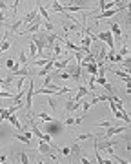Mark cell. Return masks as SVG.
<instances>
[{"mask_svg": "<svg viewBox=\"0 0 131 164\" xmlns=\"http://www.w3.org/2000/svg\"><path fill=\"white\" fill-rule=\"evenodd\" d=\"M64 131V122L62 120H49V122H46V126H44V133H47V135H51V137H55V135H60Z\"/></svg>", "mask_w": 131, "mask_h": 164, "instance_id": "6da1fadb", "label": "cell"}, {"mask_svg": "<svg viewBox=\"0 0 131 164\" xmlns=\"http://www.w3.org/2000/svg\"><path fill=\"white\" fill-rule=\"evenodd\" d=\"M35 95V84H33V79H29L27 82V95L24 99V108H26V115H31V99Z\"/></svg>", "mask_w": 131, "mask_h": 164, "instance_id": "7a4b0ae2", "label": "cell"}, {"mask_svg": "<svg viewBox=\"0 0 131 164\" xmlns=\"http://www.w3.org/2000/svg\"><path fill=\"white\" fill-rule=\"evenodd\" d=\"M66 68H67L69 79H73V80H77V82L82 79V73H84V69L80 68V64H73V66H69V64H67Z\"/></svg>", "mask_w": 131, "mask_h": 164, "instance_id": "3957f363", "label": "cell"}, {"mask_svg": "<svg viewBox=\"0 0 131 164\" xmlns=\"http://www.w3.org/2000/svg\"><path fill=\"white\" fill-rule=\"evenodd\" d=\"M38 152H40V155H47V157H51V159L57 161V155L53 153V146H51V142H44V141H40V142H38Z\"/></svg>", "mask_w": 131, "mask_h": 164, "instance_id": "277c9868", "label": "cell"}, {"mask_svg": "<svg viewBox=\"0 0 131 164\" xmlns=\"http://www.w3.org/2000/svg\"><path fill=\"white\" fill-rule=\"evenodd\" d=\"M97 38H98V40H104V42H106V46H108L109 49H113V47H115V38H113V35H111V31H109V29H106V31L98 33V35H97Z\"/></svg>", "mask_w": 131, "mask_h": 164, "instance_id": "5b68a950", "label": "cell"}, {"mask_svg": "<svg viewBox=\"0 0 131 164\" xmlns=\"http://www.w3.org/2000/svg\"><path fill=\"white\" fill-rule=\"evenodd\" d=\"M108 131L104 133V139H113L117 133H124V131H128V128L126 126H119V128H113V126H109V128H106Z\"/></svg>", "mask_w": 131, "mask_h": 164, "instance_id": "8992f818", "label": "cell"}, {"mask_svg": "<svg viewBox=\"0 0 131 164\" xmlns=\"http://www.w3.org/2000/svg\"><path fill=\"white\" fill-rule=\"evenodd\" d=\"M31 135H33L31 131H29V133H13V139H15V141H20L22 144H27V146H29V142H31Z\"/></svg>", "mask_w": 131, "mask_h": 164, "instance_id": "52a82bcc", "label": "cell"}, {"mask_svg": "<svg viewBox=\"0 0 131 164\" xmlns=\"http://www.w3.org/2000/svg\"><path fill=\"white\" fill-rule=\"evenodd\" d=\"M109 31H111V35H115L117 38L122 37V27H120L117 22H113V20H109Z\"/></svg>", "mask_w": 131, "mask_h": 164, "instance_id": "ba28073f", "label": "cell"}, {"mask_svg": "<svg viewBox=\"0 0 131 164\" xmlns=\"http://www.w3.org/2000/svg\"><path fill=\"white\" fill-rule=\"evenodd\" d=\"M38 18V11H31L29 15H26L24 16V20H22V26H29L31 22H35Z\"/></svg>", "mask_w": 131, "mask_h": 164, "instance_id": "9c48e42d", "label": "cell"}, {"mask_svg": "<svg viewBox=\"0 0 131 164\" xmlns=\"http://www.w3.org/2000/svg\"><path fill=\"white\" fill-rule=\"evenodd\" d=\"M86 95H89V91L86 89V86H80V88H78V91H77V95L73 97V100H75V102H80Z\"/></svg>", "mask_w": 131, "mask_h": 164, "instance_id": "30bf717a", "label": "cell"}, {"mask_svg": "<svg viewBox=\"0 0 131 164\" xmlns=\"http://www.w3.org/2000/svg\"><path fill=\"white\" fill-rule=\"evenodd\" d=\"M80 104H82V100H80V102H75V100L71 99V100H67V102H66V111H67V113H71V111L78 110V108H80Z\"/></svg>", "mask_w": 131, "mask_h": 164, "instance_id": "8fae6325", "label": "cell"}, {"mask_svg": "<svg viewBox=\"0 0 131 164\" xmlns=\"http://www.w3.org/2000/svg\"><path fill=\"white\" fill-rule=\"evenodd\" d=\"M7 120H9V122H11V126H15L18 131H24V126L18 122V119H16V115H15V113H11V115L7 117Z\"/></svg>", "mask_w": 131, "mask_h": 164, "instance_id": "7c38bea8", "label": "cell"}, {"mask_svg": "<svg viewBox=\"0 0 131 164\" xmlns=\"http://www.w3.org/2000/svg\"><path fill=\"white\" fill-rule=\"evenodd\" d=\"M69 62H71V58H67V57H64V58H62V60H58V62L55 60V64H53V69H64V68H66Z\"/></svg>", "mask_w": 131, "mask_h": 164, "instance_id": "4fadbf2b", "label": "cell"}, {"mask_svg": "<svg viewBox=\"0 0 131 164\" xmlns=\"http://www.w3.org/2000/svg\"><path fill=\"white\" fill-rule=\"evenodd\" d=\"M113 73H115V75H117L119 79L126 80V84H128V82H131V77L128 75V73H126V71H122V69H113Z\"/></svg>", "mask_w": 131, "mask_h": 164, "instance_id": "5bb4252c", "label": "cell"}, {"mask_svg": "<svg viewBox=\"0 0 131 164\" xmlns=\"http://www.w3.org/2000/svg\"><path fill=\"white\" fill-rule=\"evenodd\" d=\"M80 152H82L80 144H73V146L69 148V155H77V157H80Z\"/></svg>", "mask_w": 131, "mask_h": 164, "instance_id": "9a60e30c", "label": "cell"}, {"mask_svg": "<svg viewBox=\"0 0 131 164\" xmlns=\"http://www.w3.org/2000/svg\"><path fill=\"white\" fill-rule=\"evenodd\" d=\"M51 7H53V11H57V13H64V5H62L58 0H53Z\"/></svg>", "mask_w": 131, "mask_h": 164, "instance_id": "2e32d148", "label": "cell"}, {"mask_svg": "<svg viewBox=\"0 0 131 164\" xmlns=\"http://www.w3.org/2000/svg\"><path fill=\"white\" fill-rule=\"evenodd\" d=\"M36 11H38V15H42V16H44V20H46V22H51V20H49V15H47V11H46V7L38 5V9H36Z\"/></svg>", "mask_w": 131, "mask_h": 164, "instance_id": "e0dca14e", "label": "cell"}, {"mask_svg": "<svg viewBox=\"0 0 131 164\" xmlns=\"http://www.w3.org/2000/svg\"><path fill=\"white\" fill-rule=\"evenodd\" d=\"M29 57H31V58H35V57H36V44H35L33 40L29 42Z\"/></svg>", "mask_w": 131, "mask_h": 164, "instance_id": "ac0fdd59", "label": "cell"}, {"mask_svg": "<svg viewBox=\"0 0 131 164\" xmlns=\"http://www.w3.org/2000/svg\"><path fill=\"white\" fill-rule=\"evenodd\" d=\"M35 117H38L40 120H44V122H49V120H53V117L51 115H47V113H44V111H40L38 115H35Z\"/></svg>", "mask_w": 131, "mask_h": 164, "instance_id": "d6986e66", "label": "cell"}, {"mask_svg": "<svg viewBox=\"0 0 131 164\" xmlns=\"http://www.w3.org/2000/svg\"><path fill=\"white\" fill-rule=\"evenodd\" d=\"M86 139H95V135H93V133H80V135H77V141H78V142H82V141H86Z\"/></svg>", "mask_w": 131, "mask_h": 164, "instance_id": "ffe728a7", "label": "cell"}, {"mask_svg": "<svg viewBox=\"0 0 131 164\" xmlns=\"http://www.w3.org/2000/svg\"><path fill=\"white\" fill-rule=\"evenodd\" d=\"M106 82H108V79H106L104 75H97V77H95V84H98V86H104Z\"/></svg>", "mask_w": 131, "mask_h": 164, "instance_id": "44dd1931", "label": "cell"}, {"mask_svg": "<svg viewBox=\"0 0 131 164\" xmlns=\"http://www.w3.org/2000/svg\"><path fill=\"white\" fill-rule=\"evenodd\" d=\"M102 88H104V89L108 91V95H115V91H117V89H115V88H113V86H111L109 82H106V84H104Z\"/></svg>", "mask_w": 131, "mask_h": 164, "instance_id": "7402d4cb", "label": "cell"}, {"mask_svg": "<svg viewBox=\"0 0 131 164\" xmlns=\"http://www.w3.org/2000/svg\"><path fill=\"white\" fill-rule=\"evenodd\" d=\"M18 159H20V162H24V164L31 162V159H29V157H27V153H24V152H20V153H18Z\"/></svg>", "mask_w": 131, "mask_h": 164, "instance_id": "603a6c76", "label": "cell"}, {"mask_svg": "<svg viewBox=\"0 0 131 164\" xmlns=\"http://www.w3.org/2000/svg\"><path fill=\"white\" fill-rule=\"evenodd\" d=\"M18 62H20L22 66H26V64H27V57H26V51H20V55H18Z\"/></svg>", "mask_w": 131, "mask_h": 164, "instance_id": "cb8c5ba5", "label": "cell"}, {"mask_svg": "<svg viewBox=\"0 0 131 164\" xmlns=\"http://www.w3.org/2000/svg\"><path fill=\"white\" fill-rule=\"evenodd\" d=\"M24 82H26V77L20 75V79H18V82H16V88H13V89H22V88H24Z\"/></svg>", "mask_w": 131, "mask_h": 164, "instance_id": "d4e9b609", "label": "cell"}, {"mask_svg": "<svg viewBox=\"0 0 131 164\" xmlns=\"http://www.w3.org/2000/svg\"><path fill=\"white\" fill-rule=\"evenodd\" d=\"M47 60H49V58H42V60H33V66H40V68H42V66H44V64H46Z\"/></svg>", "mask_w": 131, "mask_h": 164, "instance_id": "484cf974", "label": "cell"}, {"mask_svg": "<svg viewBox=\"0 0 131 164\" xmlns=\"http://www.w3.org/2000/svg\"><path fill=\"white\" fill-rule=\"evenodd\" d=\"M20 26H22V20H18V22H15V24H13V26L9 27V31H16V29H18Z\"/></svg>", "mask_w": 131, "mask_h": 164, "instance_id": "4316f807", "label": "cell"}, {"mask_svg": "<svg viewBox=\"0 0 131 164\" xmlns=\"http://www.w3.org/2000/svg\"><path fill=\"white\" fill-rule=\"evenodd\" d=\"M44 27H46V29H47L49 33H51V31L55 29V26H53V22H44Z\"/></svg>", "mask_w": 131, "mask_h": 164, "instance_id": "83f0119b", "label": "cell"}, {"mask_svg": "<svg viewBox=\"0 0 131 164\" xmlns=\"http://www.w3.org/2000/svg\"><path fill=\"white\" fill-rule=\"evenodd\" d=\"M60 53H62V49H60V46H58V44H57V46H53V55H55V57H58Z\"/></svg>", "mask_w": 131, "mask_h": 164, "instance_id": "f1b7e54d", "label": "cell"}, {"mask_svg": "<svg viewBox=\"0 0 131 164\" xmlns=\"http://www.w3.org/2000/svg\"><path fill=\"white\" fill-rule=\"evenodd\" d=\"M119 53H120V55H122V57H126V55H128V53H129V47H128V46H124V47H122V49H120V51H119Z\"/></svg>", "mask_w": 131, "mask_h": 164, "instance_id": "f546056e", "label": "cell"}, {"mask_svg": "<svg viewBox=\"0 0 131 164\" xmlns=\"http://www.w3.org/2000/svg\"><path fill=\"white\" fill-rule=\"evenodd\" d=\"M47 104H49V108H51V110H55V111H57V102H55L53 99H49V100H47Z\"/></svg>", "mask_w": 131, "mask_h": 164, "instance_id": "4dcf8cb0", "label": "cell"}, {"mask_svg": "<svg viewBox=\"0 0 131 164\" xmlns=\"http://www.w3.org/2000/svg\"><path fill=\"white\" fill-rule=\"evenodd\" d=\"M13 64H15V60H13V58H7V60H5V68H9V69H11V68H13Z\"/></svg>", "mask_w": 131, "mask_h": 164, "instance_id": "1f68e13d", "label": "cell"}, {"mask_svg": "<svg viewBox=\"0 0 131 164\" xmlns=\"http://www.w3.org/2000/svg\"><path fill=\"white\" fill-rule=\"evenodd\" d=\"M98 126H100V128H109V126H111V122H109V120H104V122H100Z\"/></svg>", "mask_w": 131, "mask_h": 164, "instance_id": "d6a6232c", "label": "cell"}, {"mask_svg": "<svg viewBox=\"0 0 131 164\" xmlns=\"http://www.w3.org/2000/svg\"><path fill=\"white\" fill-rule=\"evenodd\" d=\"M0 9H2V11L7 9V2H5V0H0Z\"/></svg>", "mask_w": 131, "mask_h": 164, "instance_id": "836d02e7", "label": "cell"}, {"mask_svg": "<svg viewBox=\"0 0 131 164\" xmlns=\"http://www.w3.org/2000/svg\"><path fill=\"white\" fill-rule=\"evenodd\" d=\"M66 124H69V126L75 124V119H73V117H67V119H66Z\"/></svg>", "mask_w": 131, "mask_h": 164, "instance_id": "e575fe53", "label": "cell"}, {"mask_svg": "<svg viewBox=\"0 0 131 164\" xmlns=\"http://www.w3.org/2000/svg\"><path fill=\"white\" fill-rule=\"evenodd\" d=\"M4 20H5V11H2V9H0V24H2Z\"/></svg>", "mask_w": 131, "mask_h": 164, "instance_id": "d590c367", "label": "cell"}, {"mask_svg": "<svg viewBox=\"0 0 131 164\" xmlns=\"http://www.w3.org/2000/svg\"><path fill=\"white\" fill-rule=\"evenodd\" d=\"M60 152H62V155H69V148H62Z\"/></svg>", "mask_w": 131, "mask_h": 164, "instance_id": "8d00e7d4", "label": "cell"}, {"mask_svg": "<svg viewBox=\"0 0 131 164\" xmlns=\"http://www.w3.org/2000/svg\"><path fill=\"white\" fill-rule=\"evenodd\" d=\"M5 161H7V157L5 155H0V162H5Z\"/></svg>", "mask_w": 131, "mask_h": 164, "instance_id": "74e56055", "label": "cell"}]
</instances>
